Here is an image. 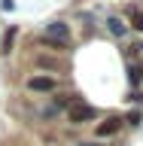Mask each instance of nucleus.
<instances>
[{"label":"nucleus","mask_w":143,"mask_h":146,"mask_svg":"<svg viewBox=\"0 0 143 146\" xmlns=\"http://www.w3.org/2000/svg\"><path fill=\"white\" fill-rule=\"evenodd\" d=\"M46 43L52 46V49H67L70 46V25H64V21H52V25H46Z\"/></svg>","instance_id":"obj_1"},{"label":"nucleus","mask_w":143,"mask_h":146,"mask_svg":"<svg viewBox=\"0 0 143 146\" xmlns=\"http://www.w3.org/2000/svg\"><path fill=\"white\" fill-rule=\"evenodd\" d=\"M94 116H98V110L88 107V104H70L67 107V119H70V125H85V122H94Z\"/></svg>","instance_id":"obj_2"},{"label":"nucleus","mask_w":143,"mask_h":146,"mask_svg":"<svg viewBox=\"0 0 143 146\" xmlns=\"http://www.w3.org/2000/svg\"><path fill=\"white\" fill-rule=\"evenodd\" d=\"M122 122H125L122 116H107V119H104V122H100L98 128H94V134H98V137H113V134H119Z\"/></svg>","instance_id":"obj_3"},{"label":"nucleus","mask_w":143,"mask_h":146,"mask_svg":"<svg viewBox=\"0 0 143 146\" xmlns=\"http://www.w3.org/2000/svg\"><path fill=\"white\" fill-rule=\"evenodd\" d=\"M55 85H58V82H55V76H31V79H27V88L31 91H55Z\"/></svg>","instance_id":"obj_4"},{"label":"nucleus","mask_w":143,"mask_h":146,"mask_svg":"<svg viewBox=\"0 0 143 146\" xmlns=\"http://www.w3.org/2000/svg\"><path fill=\"white\" fill-rule=\"evenodd\" d=\"M128 27H134L143 34V9L140 6H128Z\"/></svg>","instance_id":"obj_5"},{"label":"nucleus","mask_w":143,"mask_h":146,"mask_svg":"<svg viewBox=\"0 0 143 146\" xmlns=\"http://www.w3.org/2000/svg\"><path fill=\"white\" fill-rule=\"evenodd\" d=\"M107 27H110V34H113V36H125V34H128V25H125L119 15H110V18H107Z\"/></svg>","instance_id":"obj_6"},{"label":"nucleus","mask_w":143,"mask_h":146,"mask_svg":"<svg viewBox=\"0 0 143 146\" xmlns=\"http://www.w3.org/2000/svg\"><path fill=\"white\" fill-rule=\"evenodd\" d=\"M12 40H15V27H9V31H6V36H3V55H9V52H12Z\"/></svg>","instance_id":"obj_7"},{"label":"nucleus","mask_w":143,"mask_h":146,"mask_svg":"<svg viewBox=\"0 0 143 146\" xmlns=\"http://www.w3.org/2000/svg\"><path fill=\"white\" fill-rule=\"evenodd\" d=\"M37 64H40V67H49V70H58V67H61L55 58H46V55H40V58H37Z\"/></svg>","instance_id":"obj_8"},{"label":"nucleus","mask_w":143,"mask_h":146,"mask_svg":"<svg viewBox=\"0 0 143 146\" xmlns=\"http://www.w3.org/2000/svg\"><path fill=\"white\" fill-rule=\"evenodd\" d=\"M140 119H143L140 110H131V113H128V125H140Z\"/></svg>","instance_id":"obj_9"},{"label":"nucleus","mask_w":143,"mask_h":146,"mask_svg":"<svg viewBox=\"0 0 143 146\" xmlns=\"http://www.w3.org/2000/svg\"><path fill=\"white\" fill-rule=\"evenodd\" d=\"M79 146H100V143H79Z\"/></svg>","instance_id":"obj_10"},{"label":"nucleus","mask_w":143,"mask_h":146,"mask_svg":"<svg viewBox=\"0 0 143 146\" xmlns=\"http://www.w3.org/2000/svg\"><path fill=\"white\" fill-rule=\"evenodd\" d=\"M137 49H143V46H137Z\"/></svg>","instance_id":"obj_11"}]
</instances>
